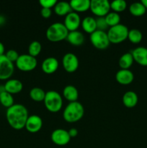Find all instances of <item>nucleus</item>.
I'll use <instances>...</instances> for the list:
<instances>
[{"mask_svg": "<svg viewBox=\"0 0 147 148\" xmlns=\"http://www.w3.org/2000/svg\"><path fill=\"white\" fill-rule=\"evenodd\" d=\"M138 97L133 91H127L122 96V103L127 108H133L137 105Z\"/></svg>", "mask_w": 147, "mask_h": 148, "instance_id": "nucleus-20", "label": "nucleus"}, {"mask_svg": "<svg viewBox=\"0 0 147 148\" xmlns=\"http://www.w3.org/2000/svg\"><path fill=\"white\" fill-rule=\"evenodd\" d=\"M66 40L70 44L75 46H79L82 45L84 42V36L83 33L80 31L75 30V31L69 32Z\"/></svg>", "mask_w": 147, "mask_h": 148, "instance_id": "nucleus-19", "label": "nucleus"}, {"mask_svg": "<svg viewBox=\"0 0 147 148\" xmlns=\"http://www.w3.org/2000/svg\"><path fill=\"white\" fill-rule=\"evenodd\" d=\"M42 127H43L42 119L37 115H31L29 116L24 128L29 132L36 133L41 130Z\"/></svg>", "mask_w": 147, "mask_h": 148, "instance_id": "nucleus-13", "label": "nucleus"}, {"mask_svg": "<svg viewBox=\"0 0 147 148\" xmlns=\"http://www.w3.org/2000/svg\"><path fill=\"white\" fill-rule=\"evenodd\" d=\"M81 25H82L84 31L86 32V33L92 34L95 30H97L96 19L90 17V16L86 17L82 21Z\"/></svg>", "mask_w": 147, "mask_h": 148, "instance_id": "nucleus-22", "label": "nucleus"}, {"mask_svg": "<svg viewBox=\"0 0 147 148\" xmlns=\"http://www.w3.org/2000/svg\"><path fill=\"white\" fill-rule=\"evenodd\" d=\"M128 31L129 30L128 27L120 23L113 27H110L108 29V32L107 33L110 43L118 44L123 42L128 38Z\"/></svg>", "mask_w": 147, "mask_h": 148, "instance_id": "nucleus-5", "label": "nucleus"}, {"mask_svg": "<svg viewBox=\"0 0 147 148\" xmlns=\"http://www.w3.org/2000/svg\"><path fill=\"white\" fill-rule=\"evenodd\" d=\"M4 56H5L10 62L14 63V62H17V59L19 58L20 55H19L18 52H17V51L14 50V49H10V50H8L6 52Z\"/></svg>", "mask_w": 147, "mask_h": 148, "instance_id": "nucleus-32", "label": "nucleus"}, {"mask_svg": "<svg viewBox=\"0 0 147 148\" xmlns=\"http://www.w3.org/2000/svg\"><path fill=\"white\" fill-rule=\"evenodd\" d=\"M6 19L3 15H0V26L3 25L5 23Z\"/></svg>", "mask_w": 147, "mask_h": 148, "instance_id": "nucleus-38", "label": "nucleus"}, {"mask_svg": "<svg viewBox=\"0 0 147 148\" xmlns=\"http://www.w3.org/2000/svg\"><path fill=\"white\" fill-rule=\"evenodd\" d=\"M62 64L65 71L69 73H73L77 70L79 67V59L77 56L72 53H67L63 56Z\"/></svg>", "mask_w": 147, "mask_h": 148, "instance_id": "nucleus-11", "label": "nucleus"}, {"mask_svg": "<svg viewBox=\"0 0 147 148\" xmlns=\"http://www.w3.org/2000/svg\"><path fill=\"white\" fill-rule=\"evenodd\" d=\"M133 58L131 53H124L120 56L118 62L119 66L121 69H128L133 64Z\"/></svg>", "mask_w": 147, "mask_h": 148, "instance_id": "nucleus-24", "label": "nucleus"}, {"mask_svg": "<svg viewBox=\"0 0 147 148\" xmlns=\"http://www.w3.org/2000/svg\"><path fill=\"white\" fill-rule=\"evenodd\" d=\"M69 134L71 138H72V137H76L78 134V130L75 128L71 129L69 131Z\"/></svg>", "mask_w": 147, "mask_h": 148, "instance_id": "nucleus-36", "label": "nucleus"}, {"mask_svg": "<svg viewBox=\"0 0 147 148\" xmlns=\"http://www.w3.org/2000/svg\"><path fill=\"white\" fill-rule=\"evenodd\" d=\"M50 139L55 145L59 146H64L69 144L71 140V137L69 134V132L63 129L55 130L50 135Z\"/></svg>", "mask_w": 147, "mask_h": 148, "instance_id": "nucleus-10", "label": "nucleus"}, {"mask_svg": "<svg viewBox=\"0 0 147 148\" xmlns=\"http://www.w3.org/2000/svg\"><path fill=\"white\" fill-rule=\"evenodd\" d=\"M105 18L108 27H110L120 24V16L118 13L115 12H110L105 16Z\"/></svg>", "mask_w": 147, "mask_h": 148, "instance_id": "nucleus-28", "label": "nucleus"}, {"mask_svg": "<svg viewBox=\"0 0 147 148\" xmlns=\"http://www.w3.org/2000/svg\"><path fill=\"white\" fill-rule=\"evenodd\" d=\"M4 90L9 93L14 95L22 90L23 85L22 82L17 79H10L4 84Z\"/></svg>", "mask_w": 147, "mask_h": 148, "instance_id": "nucleus-17", "label": "nucleus"}, {"mask_svg": "<svg viewBox=\"0 0 147 148\" xmlns=\"http://www.w3.org/2000/svg\"><path fill=\"white\" fill-rule=\"evenodd\" d=\"M72 11L75 12H84L90 8L89 0H71L69 2Z\"/></svg>", "mask_w": 147, "mask_h": 148, "instance_id": "nucleus-18", "label": "nucleus"}, {"mask_svg": "<svg viewBox=\"0 0 147 148\" xmlns=\"http://www.w3.org/2000/svg\"><path fill=\"white\" fill-rule=\"evenodd\" d=\"M141 2L142 3V4L144 6V7L147 10V0H142Z\"/></svg>", "mask_w": 147, "mask_h": 148, "instance_id": "nucleus-39", "label": "nucleus"}, {"mask_svg": "<svg viewBox=\"0 0 147 148\" xmlns=\"http://www.w3.org/2000/svg\"><path fill=\"white\" fill-rule=\"evenodd\" d=\"M129 12L132 15L140 17L145 14L146 9L141 2H134L129 6Z\"/></svg>", "mask_w": 147, "mask_h": 148, "instance_id": "nucleus-25", "label": "nucleus"}, {"mask_svg": "<svg viewBox=\"0 0 147 148\" xmlns=\"http://www.w3.org/2000/svg\"><path fill=\"white\" fill-rule=\"evenodd\" d=\"M89 10L97 17H105L111 10L110 3L107 0H92Z\"/></svg>", "mask_w": 147, "mask_h": 148, "instance_id": "nucleus-8", "label": "nucleus"}, {"mask_svg": "<svg viewBox=\"0 0 147 148\" xmlns=\"http://www.w3.org/2000/svg\"><path fill=\"white\" fill-rule=\"evenodd\" d=\"M41 49L42 46L40 42L37 41V40H33L28 46V54L33 57H36L40 54Z\"/></svg>", "mask_w": 147, "mask_h": 148, "instance_id": "nucleus-30", "label": "nucleus"}, {"mask_svg": "<svg viewBox=\"0 0 147 148\" xmlns=\"http://www.w3.org/2000/svg\"><path fill=\"white\" fill-rule=\"evenodd\" d=\"M115 79L120 85H127L132 83L134 79V75L129 69H120L115 75Z\"/></svg>", "mask_w": 147, "mask_h": 148, "instance_id": "nucleus-15", "label": "nucleus"}, {"mask_svg": "<svg viewBox=\"0 0 147 148\" xmlns=\"http://www.w3.org/2000/svg\"><path fill=\"white\" fill-rule=\"evenodd\" d=\"M4 91H5V90H4V85H0V93L4 92Z\"/></svg>", "mask_w": 147, "mask_h": 148, "instance_id": "nucleus-40", "label": "nucleus"}, {"mask_svg": "<svg viewBox=\"0 0 147 148\" xmlns=\"http://www.w3.org/2000/svg\"><path fill=\"white\" fill-rule=\"evenodd\" d=\"M89 38L92 46L99 50L108 49L110 43L107 33L102 30H95L94 33L90 34Z\"/></svg>", "mask_w": 147, "mask_h": 148, "instance_id": "nucleus-7", "label": "nucleus"}, {"mask_svg": "<svg viewBox=\"0 0 147 148\" xmlns=\"http://www.w3.org/2000/svg\"><path fill=\"white\" fill-rule=\"evenodd\" d=\"M5 54V48H4V44L0 41V56Z\"/></svg>", "mask_w": 147, "mask_h": 148, "instance_id": "nucleus-37", "label": "nucleus"}, {"mask_svg": "<svg viewBox=\"0 0 147 148\" xmlns=\"http://www.w3.org/2000/svg\"><path fill=\"white\" fill-rule=\"evenodd\" d=\"M53 8H54V12L59 16H66L68 14L73 12L70 4L67 1L57 2Z\"/></svg>", "mask_w": 147, "mask_h": 148, "instance_id": "nucleus-23", "label": "nucleus"}, {"mask_svg": "<svg viewBox=\"0 0 147 148\" xmlns=\"http://www.w3.org/2000/svg\"><path fill=\"white\" fill-rule=\"evenodd\" d=\"M14 66L4 55L0 56V79L8 80L14 73Z\"/></svg>", "mask_w": 147, "mask_h": 148, "instance_id": "nucleus-9", "label": "nucleus"}, {"mask_svg": "<svg viewBox=\"0 0 147 148\" xmlns=\"http://www.w3.org/2000/svg\"><path fill=\"white\" fill-rule=\"evenodd\" d=\"M15 64L19 70L22 72H31L36 68L37 62L35 57L29 54H22L20 55Z\"/></svg>", "mask_w": 147, "mask_h": 148, "instance_id": "nucleus-6", "label": "nucleus"}, {"mask_svg": "<svg viewBox=\"0 0 147 148\" xmlns=\"http://www.w3.org/2000/svg\"><path fill=\"white\" fill-rule=\"evenodd\" d=\"M27 109L22 104H14L7 108L6 118L10 127L15 130H20L24 128L26 121L28 119Z\"/></svg>", "mask_w": 147, "mask_h": 148, "instance_id": "nucleus-1", "label": "nucleus"}, {"mask_svg": "<svg viewBox=\"0 0 147 148\" xmlns=\"http://www.w3.org/2000/svg\"><path fill=\"white\" fill-rule=\"evenodd\" d=\"M57 3L56 0H40L39 4L42 7V8L51 9L52 7H54L55 5Z\"/></svg>", "mask_w": 147, "mask_h": 148, "instance_id": "nucleus-34", "label": "nucleus"}, {"mask_svg": "<svg viewBox=\"0 0 147 148\" xmlns=\"http://www.w3.org/2000/svg\"><path fill=\"white\" fill-rule=\"evenodd\" d=\"M63 95L64 98L69 102H75L77 101L78 98H79V92L76 88L74 85H66L63 90Z\"/></svg>", "mask_w": 147, "mask_h": 148, "instance_id": "nucleus-21", "label": "nucleus"}, {"mask_svg": "<svg viewBox=\"0 0 147 148\" xmlns=\"http://www.w3.org/2000/svg\"><path fill=\"white\" fill-rule=\"evenodd\" d=\"M84 114V106L78 101L69 103L63 112V118L66 122L75 123L79 121Z\"/></svg>", "mask_w": 147, "mask_h": 148, "instance_id": "nucleus-2", "label": "nucleus"}, {"mask_svg": "<svg viewBox=\"0 0 147 148\" xmlns=\"http://www.w3.org/2000/svg\"><path fill=\"white\" fill-rule=\"evenodd\" d=\"M46 92L40 88H33L30 91V97L35 102H41L45 99Z\"/></svg>", "mask_w": 147, "mask_h": 148, "instance_id": "nucleus-26", "label": "nucleus"}, {"mask_svg": "<svg viewBox=\"0 0 147 148\" xmlns=\"http://www.w3.org/2000/svg\"><path fill=\"white\" fill-rule=\"evenodd\" d=\"M69 34V30L61 23H55L50 25L46 30V38L50 42L56 43L65 40Z\"/></svg>", "mask_w": 147, "mask_h": 148, "instance_id": "nucleus-3", "label": "nucleus"}, {"mask_svg": "<svg viewBox=\"0 0 147 148\" xmlns=\"http://www.w3.org/2000/svg\"><path fill=\"white\" fill-rule=\"evenodd\" d=\"M0 103L4 107L9 108L14 105V98L12 94L9 93L7 91L0 93Z\"/></svg>", "mask_w": 147, "mask_h": 148, "instance_id": "nucleus-27", "label": "nucleus"}, {"mask_svg": "<svg viewBox=\"0 0 147 148\" xmlns=\"http://www.w3.org/2000/svg\"><path fill=\"white\" fill-rule=\"evenodd\" d=\"M46 109L51 113H57L61 111L63 105V99L59 92L55 90L46 92L43 101Z\"/></svg>", "mask_w": 147, "mask_h": 148, "instance_id": "nucleus-4", "label": "nucleus"}, {"mask_svg": "<svg viewBox=\"0 0 147 148\" xmlns=\"http://www.w3.org/2000/svg\"><path fill=\"white\" fill-rule=\"evenodd\" d=\"M40 14L41 16L45 19H48L51 16L52 11L51 9H47V8H42L41 11H40Z\"/></svg>", "mask_w": 147, "mask_h": 148, "instance_id": "nucleus-35", "label": "nucleus"}, {"mask_svg": "<svg viewBox=\"0 0 147 148\" xmlns=\"http://www.w3.org/2000/svg\"><path fill=\"white\" fill-rule=\"evenodd\" d=\"M96 24H97V30L105 31V30L108 27V25L106 23V20H105V17H97V18L96 19Z\"/></svg>", "mask_w": 147, "mask_h": 148, "instance_id": "nucleus-33", "label": "nucleus"}, {"mask_svg": "<svg viewBox=\"0 0 147 148\" xmlns=\"http://www.w3.org/2000/svg\"><path fill=\"white\" fill-rule=\"evenodd\" d=\"M127 7V3L124 0H115L110 3V9L115 12H122L125 10Z\"/></svg>", "mask_w": 147, "mask_h": 148, "instance_id": "nucleus-31", "label": "nucleus"}, {"mask_svg": "<svg viewBox=\"0 0 147 148\" xmlns=\"http://www.w3.org/2000/svg\"><path fill=\"white\" fill-rule=\"evenodd\" d=\"M133 58L134 62L139 65L147 66V48L140 46L134 49L131 52Z\"/></svg>", "mask_w": 147, "mask_h": 148, "instance_id": "nucleus-14", "label": "nucleus"}, {"mask_svg": "<svg viewBox=\"0 0 147 148\" xmlns=\"http://www.w3.org/2000/svg\"><path fill=\"white\" fill-rule=\"evenodd\" d=\"M143 38L142 33L138 29H131L128 31V39L134 44H138L141 43Z\"/></svg>", "mask_w": 147, "mask_h": 148, "instance_id": "nucleus-29", "label": "nucleus"}, {"mask_svg": "<svg viewBox=\"0 0 147 148\" xmlns=\"http://www.w3.org/2000/svg\"><path fill=\"white\" fill-rule=\"evenodd\" d=\"M59 61L55 57H48L43 60L41 64V69L44 73L50 75L56 72L59 68Z\"/></svg>", "mask_w": 147, "mask_h": 148, "instance_id": "nucleus-16", "label": "nucleus"}, {"mask_svg": "<svg viewBox=\"0 0 147 148\" xmlns=\"http://www.w3.org/2000/svg\"><path fill=\"white\" fill-rule=\"evenodd\" d=\"M81 23L82 21L79 14L75 12H71L65 17L63 25L69 30V32H71L77 30L79 26L81 25Z\"/></svg>", "mask_w": 147, "mask_h": 148, "instance_id": "nucleus-12", "label": "nucleus"}]
</instances>
